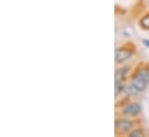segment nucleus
Returning a JSON list of instances; mask_svg holds the SVG:
<instances>
[{
  "label": "nucleus",
  "mask_w": 149,
  "mask_h": 137,
  "mask_svg": "<svg viewBox=\"0 0 149 137\" xmlns=\"http://www.w3.org/2000/svg\"><path fill=\"white\" fill-rule=\"evenodd\" d=\"M132 53L125 48H119L116 51V62L117 64H120V62H124L126 60H128L131 58Z\"/></svg>",
  "instance_id": "nucleus-3"
},
{
  "label": "nucleus",
  "mask_w": 149,
  "mask_h": 137,
  "mask_svg": "<svg viewBox=\"0 0 149 137\" xmlns=\"http://www.w3.org/2000/svg\"><path fill=\"white\" fill-rule=\"evenodd\" d=\"M126 92L128 93V95H134V93H136V92H139V90L136 89V86L132 83L131 85H128L127 88H126Z\"/></svg>",
  "instance_id": "nucleus-5"
},
{
  "label": "nucleus",
  "mask_w": 149,
  "mask_h": 137,
  "mask_svg": "<svg viewBox=\"0 0 149 137\" xmlns=\"http://www.w3.org/2000/svg\"><path fill=\"white\" fill-rule=\"evenodd\" d=\"M140 111H141V107L139 104H131L124 108L123 113L126 115H136Z\"/></svg>",
  "instance_id": "nucleus-4"
},
{
  "label": "nucleus",
  "mask_w": 149,
  "mask_h": 137,
  "mask_svg": "<svg viewBox=\"0 0 149 137\" xmlns=\"http://www.w3.org/2000/svg\"><path fill=\"white\" fill-rule=\"evenodd\" d=\"M148 81H149V70L148 69H142L135 76V78L133 81V84L136 86V89L139 91H142V90L146 89V86L148 84Z\"/></svg>",
  "instance_id": "nucleus-1"
},
{
  "label": "nucleus",
  "mask_w": 149,
  "mask_h": 137,
  "mask_svg": "<svg viewBox=\"0 0 149 137\" xmlns=\"http://www.w3.org/2000/svg\"><path fill=\"white\" fill-rule=\"evenodd\" d=\"M140 24H141V27H142V28H145V29H149V15L148 16H145V17L141 20Z\"/></svg>",
  "instance_id": "nucleus-6"
},
{
  "label": "nucleus",
  "mask_w": 149,
  "mask_h": 137,
  "mask_svg": "<svg viewBox=\"0 0 149 137\" xmlns=\"http://www.w3.org/2000/svg\"><path fill=\"white\" fill-rule=\"evenodd\" d=\"M132 128V122L127 121V120H118L116 122V131L118 134H123L128 131Z\"/></svg>",
  "instance_id": "nucleus-2"
},
{
  "label": "nucleus",
  "mask_w": 149,
  "mask_h": 137,
  "mask_svg": "<svg viewBox=\"0 0 149 137\" xmlns=\"http://www.w3.org/2000/svg\"><path fill=\"white\" fill-rule=\"evenodd\" d=\"M130 136H134V137H139V136H143V133L141 130H134L130 134Z\"/></svg>",
  "instance_id": "nucleus-7"
},
{
  "label": "nucleus",
  "mask_w": 149,
  "mask_h": 137,
  "mask_svg": "<svg viewBox=\"0 0 149 137\" xmlns=\"http://www.w3.org/2000/svg\"><path fill=\"white\" fill-rule=\"evenodd\" d=\"M143 43H145V44H146V45H147V46H149V40H145V42H143Z\"/></svg>",
  "instance_id": "nucleus-8"
}]
</instances>
